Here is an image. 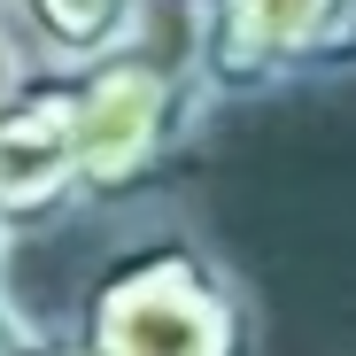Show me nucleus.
I'll return each instance as SVG.
<instances>
[{"label": "nucleus", "instance_id": "7", "mask_svg": "<svg viewBox=\"0 0 356 356\" xmlns=\"http://www.w3.org/2000/svg\"><path fill=\"white\" fill-rule=\"evenodd\" d=\"M24 356H101V348H93L86 333H31Z\"/></svg>", "mask_w": 356, "mask_h": 356}, {"label": "nucleus", "instance_id": "1", "mask_svg": "<svg viewBox=\"0 0 356 356\" xmlns=\"http://www.w3.org/2000/svg\"><path fill=\"white\" fill-rule=\"evenodd\" d=\"M78 333L101 356H248V294L217 256L147 241L86 286Z\"/></svg>", "mask_w": 356, "mask_h": 356}, {"label": "nucleus", "instance_id": "9", "mask_svg": "<svg viewBox=\"0 0 356 356\" xmlns=\"http://www.w3.org/2000/svg\"><path fill=\"white\" fill-rule=\"evenodd\" d=\"M8 248H16V225L0 217V310H8Z\"/></svg>", "mask_w": 356, "mask_h": 356}, {"label": "nucleus", "instance_id": "6", "mask_svg": "<svg viewBox=\"0 0 356 356\" xmlns=\"http://www.w3.org/2000/svg\"><path fill=\"white\" fill-rule=\"evenodd\" d=\"M31 78V47L16 39V24H8V8H0V101H8L16 86Z\"/></svg>", "mask_w": 356, "mask_h": 356}, {"label": "nucleus", "instance_id": "8", "mask_svg": "<svg viewBox=\"0 0 356 356\" xmlns=\"http://www.w3.org/2000/svg\"><path fill=\"white\" fill-rule=\"evenodd\" d=\"M24 341H31V333H24L8 310H0V356H24Z\"/></svg>", "mask_w": 356, "mask_h": 356}, {"label": "nucleus", "instance_id": "5", "mask_svg": "<svg viewBox=\"0 0 356 356\" xmlns=\"http://www.w3.org/2000/svg\"><path fill=\"white\" fill-rule=\"evenodd\" d=\"M39 70H93L147 39L155 0H0Z\"/></svg>", "mask_w": 356, "mask_h": 356}, {"label": "nucleus", "instance_id": "4", "mask_svg": "<svg viewBox=\"0 0 356 356\" xmlns=\"http://www.w3.org/2000/svg\"><path fill=\"white\" fill-rule=\"evenodd\" d=\"M63 202H86L78 86L70 70H31L0 101V217L24 232V225H47Z\"/></svg>", "mask_w": 356, "mask_h": 356}, {"label": "nucleus", "instance_id": "2", "mask_svg": "<svg viewBox=\"0 0 356 356\" xmlns=\"http://www.w3.org/2000/svg\"><path fill=\"white\" fill-rule=\"evenodd\" d=\"M194 70L217 101L356 70V0H194Z\"/></svg>", "mask_w": 356, "mask_h": 356}, {"label": "nucleus", "instance_id": "3", "mask_svg": "<svg viewBox=\"0 0 356 356\" xmlns=\"http://www.w3.org/2000/svg\"><path fill=\"white\" fill-rule=\"evenodd\" d=\"M78 86V147H86V202H116L132 194L140 178L170 155V140L186 132L202 70L194 54L186 63H163V54L132 47V54H108L93 70H70Z\"/></svg>", "mask_w": 356, "mask_h": 356}]
</instances>
